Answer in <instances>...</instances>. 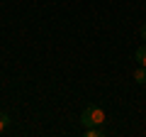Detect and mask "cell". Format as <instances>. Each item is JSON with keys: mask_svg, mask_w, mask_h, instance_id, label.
<instances>
[{"mask_svg": "<svg viewBox=\"0 0 146 137\" xmlns=\"http://www.w3.org/2000/svg\"><path fill=\"white\" fill-rule=\"evenodd\" d=\"M80 122L83 127H95V125H105V110L95 103H88L80 113Z\"/></svg>", "mask_w": 146, "mask_h": 137, "instance_id": "obj_1", "label": "cell"}, {"mask_svg": "<svg viewBox=\"0 0 146 137\" xmlns=\"http://www.w3.org/2000/svg\"><path fill=\"white\" fill-rule=\"evenodd\" d=\"M134 59L139 61V66H146V44H141V47L134 52Z\"/></svg>", "mask_w": 146, "mask_h": 137, "instance_id": "obj_2", "label": "cell"}, {"mask_svg": "<svg viewBox=\"0 0 146 137\" xmlns=\"http://www.w3.org/2000/svg\"><path fill=\"white\" fill-rule=\"evenodd\" d=\"M100 135H105L102 125H95V127H85V137H100Z\"/></svg>", "mask_w": 146, "mask_h": 137, "instance_id": "obj_3", "label": "cell"}, {"mask_svg": "<svg viewBox=\"0 0 146 137\" xmlns=\"http://www.w3.org/2000/svg\"><path fill=\"white\" fill-rule=\"evenodd\" d=\"M134 81L136 83H146V66H139L134 71Z\"/></svg>", "mask_w": 146, "mask_h": 137, "instance_id": "obj_4", "label": "cell"}, {"mask_svg": "<svg viewBox=\"0 0 146 137\" xmlns=\"http://www.w3.org/2000/svg\"><path fill=\"white\" fill-rule=\"evenodd\" d=\"M7 125H10V118H7V113H0V135L7 130Z\"/></svg>", "mask_w": 146, "mask_h": 137, "instance_id": "obj_5", "label": "cell"}, {"mask_svg": "<svg viewBox=\"0 0 146 137\" xmlns=\"http://www.w3.org/2000/svg\"><path fill=\"white\" fill-rule=\"evenodd\" d=\"M139 34H141V39H144V42H146V22H144V25L139 27Z\"/></svg>", "mask_w": 146, "mask_h": 137, "instance_id": "obj_6", "label": "cell"}]
</instances>
